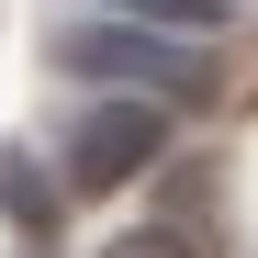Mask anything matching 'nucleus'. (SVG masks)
Here are the masks:
<instances>
[{
    "label": "nucleus",
    "mask_w": 258,
    "mask_h": 258,
    "mask_svg": "<svg viewBox=\"0 0 258 258\" xmlns=\"http://www.w3.org/2000/svg\"><path fill=\"white\" fill-rule=\"evenodd\" d=\"M56 68L79 79H112V90H157V101H191L202 90V56L157 23H68L56 34Z\"/></svg>",
    "instance_id": "f257e3e1"
},
{
    "label": "nucleus",
    "mask_w": 258,
    "mask_h": 258,
    "mask_svg": "<svg viewBox=\"0 0 258 258\" xmlns=\"http://www.w3.org/2000/svg\"><path fill=\"white\" fill-rule=\"evenodd\" d=\"M168 157V112L157 101H90L79 112V135H68V191H123V180H146V168Z\"/></svg>",
    "instance_id": "f03ea898"
},
{
    "label": "nucleus",
    "mask_w": 258,
    "mask_h": 258,
    "mask_svg": "<svg viewBox=\"0 0 258 258\" xmlns=\"http://www.w3.org/2000/svg\"><path fill=\"white\" fill-rule=\"evenodd\" d=\"M56 202H68V191H56L34 157H0V213H12L23 236H56Z\"/></svg>",
    "instance_id": "7ed1b4c3"
},
{
    "label": "nucleus",
    "mask_w": 258,
    "mask_h": 258,
    "mask_svg": "<svg viewBox=\"0 0 258 258\" xmlns=\"http://www.w3.org/2000/svg\"><path fill=\"white\" fill-rule=\"evenodd\" d=\"M112 12H135V23H157V34H213L225 0H112Z\"/></svg>",
    "instance_id": "20e7f679"
},
{
    "label": "nucleus",
    "mask_w": 258,
    "mask_h": 258,
    "mask_svg": "<svg viewBox=\"0 0 258 258\" xmlns=\"http://www.w3.org/2000/svg\"><path fill=\"white\" fill-rule=\"evenodd\" d=\"M101 258H191V247L168 236V225H146V236H123V247H101Z\"/></svg>",
    "instance_id": "39448f33"
}]
</instances>
